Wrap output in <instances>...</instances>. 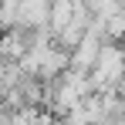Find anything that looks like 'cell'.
Returning a JSON list of instances; mask_svg holds the SVG:
<instances>
[{"label":"cell","instance_id":"6da1fadb","mask_svg":"<svg viewBox=\"0 0 125 125\" xmlns=\"http://www.w3.org/2000/svg\"><path fill=\"white\" fill-rule=\"evenodd\" d=\"M91 88L95 91H108V88H115V84L125 78V47H118L115 41L102 44V51H98V61L91 64Z\"/></svg>","mask_w":125,"mask_h":125},{"label":"cell","instance_id":"7a4b0ae2","mask_svg":"<svg viewBox=\"0 0 125 125\" xmlns=\"http://www.w3.org/2000/svg\"><path fill=\"white\" fill-rule=\"evenodd\" d=\"M95 88H91V78H88V71L81 68H71V71H61V78H58V88H54V105H58V112H71L78 102H84L88 95H91Z\"/></svg>","mask_w":125,"mask_h":125},{"label":"cell","instance_id":"3957f363","mask_svg":"<svg viewBox=\"0 0 125 125\" xmlns=\"http://www.w3.org/2000/svg\"><path fill=\"white\" fill-rule=\"evenodd\" d=\"M98 51H102V34L95 27H88L81 34V41L71 47V68H81V71H91V64L98 61Z\"/></svg>","mask_w":125,"mask_h":125},{"label":"cell","instance_id":"277c9868","mask_svg":"<svg viewBox=\"0 0 125 125\" xmlns=\"http://www.w3.org/2000/svg\"><path fill=\"white\" fill-rule=\"evenodd\" d=\"M0 78H3V58H0Z\"/></svg>","mask_w":125,"mask_h":125}]
</instances>
